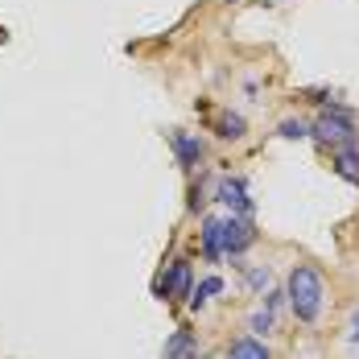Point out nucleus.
<instances>
[{"instance_id":"obj_13","label":"nucleus","mask_w":359,"mask_h":359,"mask_svg":"<svg viewBox=\"0 0 359 359\" xmlns=\"http://www.w3.org/2000/svg\"><path fill=\"white\" fill-rule=\"evenodd\" d=\"M285 141H306L310 137V124H302V120H281V128H277Z\"/></svg>"},{"instance_id":"obj_16","label":"nucleus","mask_w":359,"mask_h":359,"mask_svg":"<svg viewBox=\"0 0 359 359\" xmlns=\"http://www.w3.org/2000/svg\"><path fill=\"white\" fill-rule=\"evenodd\" d=\"M351 339H355V343H359V314H355V318H351Z\"/></svg>"},{"instance_id":"obj_3","label":"nucleus","mask_w":359,"mask_h":359,"mask_svg":"<svg viewBox=\"0 0 359 359\" xmlns=\"http://www.w3.org/2000/svg\"><path fill=\"white\" fill-rule=\"evenodd\" d=\"M219 244H223V256H244L256 244V227L248 223V215L219 219Z\"/></svg>"},{"instance_id":"obj_18","label":"nucleus","mask_w":359,"mask_h":359,"mask_svg":"<svg viewBox=\"0 0 359 359\" xmlns=\"http://www.w3.org/2000/svg\"><path fill=\"white\" fill-rule=\"evenodd\" d=\"M227 4H231V0H227Z\"/></svg>"},{"instance_id":"obj_4","label":"nucleus","mask_w":359,"mask_h":359,"mask_svg":"<svg viewBox=\"0 0 359 359\" xmlns=\"http://www.w3.org/2000/svg\"><path fill=\"white\" fill-rule=\"evenodd\" d=\"M170 144H174V157H178V165L186 174H194V170L207 161V144H203V137H194V133L174 128V133H170Z\"/></svg>"},{"instance_id":"obj_17","label":"nucleus","mask_w":359,"mask_h":359,"mask_svg":"<svg viewBox=\"0 0 359 359\" xmlns=\"http://www.w3.org/2000/svg\"><path fill=\"white\" fill-rule=\"evenodd\" d=\"M0 41H4V34H0Z\"/></svg>"},{"instance_id":"obj_8","label":"nucleus","mask_w":359,"mask_h":359,"mask_svg":"<svg viewBox=\"0 0 359 359\" xmlns=\"http://www.w3.org/2000/svg\"><path fill=\"white\" fill-rule=\"evenodd\" d=\"M227 359H273V355H269V347H264L260 339H248V334H244V339H236V343L227 347Z\"/></svg>"},{"instance_id":"obj_12","label":"nucleus","mask_w":359,"mask_h":359,"mask_svg":"<svg viewBox=\"0 0 359 359\" xmlns=\"http://www.w3.org/2000/svg\"><path fill=\"white\" fill-rule=\"evenodd\" d=\"M219 293H223V277H207V281H198V289H190V306L198 310V306H207Z\"/></svg>"},{"instance_id":"obj_9","label":"nucleus","mask_w":359,"mask_h":359,"mask_svg":"<svg viewBox=\"0 0 359 359\" xmlns=\"http://www.w3.org/2000/svg\"><path fill=\"white\" fill-rule=\"evenodd\" d=\"M198 240H203L207 260H223V244H219V219H215V215L203 219V231H198Z\"/></svg>"},{"instance_id":"obj_2","label":"nucleus","mask_w":359,"mask_h":359,"mask_svg":"<svg viewBox=\"0 0 359 359\" xmlns=\"http://www.w3.org/2000/svg\"><path fill=\"white\" fill-rule=\"evenodd\" d=\"M310 137H318V141H326V144H351L355 141V116H351V108L330 104V108L314 120Z\"/></svg>"},{"instance_id":"obj_5","label":"nucleus","mask_w":359,"mask_h":359,"mask_svg":"<svg viewBox=\"0 0 359 359\" xmlns=\"http://www.w3.org/2000/svg\"><path fill=\"white\" fill-rule=\"evenodd\" d=\"M157 297H170V302H182L190 297V260H174L161 277H157Z\"/></svg>"},{"instance_id":"obj_7","label":"nucleus","mask_w":359,"mask_h":359,"mask_svg":"<svg viewBox=\"0 0 359 359\" xmlns=\"http://www.w3.org/2000/svg\"><path fill=\"white\" fill-rule=\"evenodd\" d=\"M334 170L343 174L347 182H355L359 186V144H339V153H334Z\"/></svg>"},{"instance_id":"obj_11","label":"nucleus","mask_w":359,"mask_h":359,"mask_svg":"<svg viewBox=\"0 0 359 359\" xmlns=\"http://www.w3.org/2000/svg\"><path fill=\"white\" fill-rule=\"evenodd\" d=\"M215 133L223 137V141H240L244 133H248V124H244V116L240 111H223L215 120Z\"/></svg>"},{"instance_id":"obj_10","label":"nucleus","mask_w":359,"mask_h":359,"mask_svg":"<svg viewBox=\"0 0 359 359\" xmlns=\"http://www.w3.org/2000/svg\"><path fill=\"white\" fill-rule=\"evenodd\" d=\"M198 351H194V334L190 330H178L170 343H165V351H161V359H194Z\"/></svg>"},{"instance_id":"obj_6","label":"nucleus","mask_w":359,"mask_h":359,"mask_svg":"<svg viewBox=\"0 0 359 359\" xmlns=\"http://www.w3.org/2000/svg\"><path fill=\"white\" fill-rule=\"evenodd\" d=\"M215 198L223 203V207H231V215H248V211H252V198H248L244 178H223L215 186Z\"/></svg>"},{"instance_id":"obj_1","label":"nucleus","mask_w":359,"mask_h":359,"mask_svg":"<svg viewBox=\"0 0 359 359\" xmlns=\"http://www.w3.org/2000/svg\"><path fill=\"white\" fill-rule=\"evenodd\" d=\"M285 297H289V306H293V314H297V323H318V314H323V297H326L323 273L310 269V264H293Z\"/></svg>"},{"instance_id":"obj_14","label":"nucleus","mask_w":359,"mask_h":359,"mask_svg":"<svg viewBox=\"0 0 359 359\" xmlns=\"http://www.w3.org/2000/svg\"><path fill=\"white\" fill-rule=\"evenodd\" d=\"M252 330H273V310H264V314H252Z\"/></svg>"},{"instance_id":"obj_15","label":"nucleus","mask_w":359,"mask_h":359,"mask_svg":"<svg viewBox=\"0 0 359 359\" xmlns=\"http://www.w3.org/2000/svg\"><path fill=\"white\" fill-rule=\"evenodd\" d=\"M248 281H252V285H264V281H269V273H260V269H248Z\"/></svg>"}]
</instances>
